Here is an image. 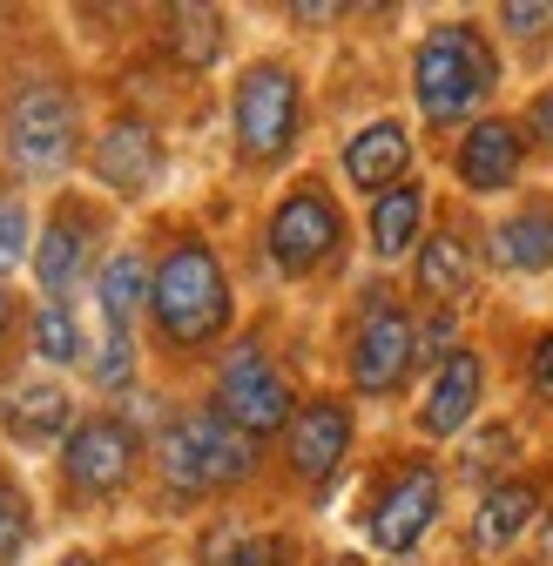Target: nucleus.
<instances>
[{
    "label": "nucleus",
    "mask_w": 553,
    "mask_h": 566,
    "mask_svg": "<svg viewBox=\"0 0 553 566\" xmlns=\"http://www.w3.org/2000/svg\"><path fill=\"white\" fill-rule=\"evenodd\" d=\"M493 82H500L493 48L479 41V28H459V21L432 28L419 61H411V88H419L426 122H466L479 102L493 95Z\"/></svg>",
    "instance_id": "nucleus-1"
},
{
    "label": "nucleus",
    "mask_w": 553,
    "mask_h": 566,
    "mask_svg": "<svg viewBox=\"0 0 553 566\" xmlns=\"http://www.w3.org/2000/svg\"><path fill=\"white\" fill-rule=\"evenodd\" d=\"M149 311L169 344H210L230 324V283H223V263L210 256V243H176L156 263Z\"/></svg>",
    "instance_id": "nucleus-2"
},
{
    "label": "nucleus",
    "mask_w": 553,
    "mask_h": 566,
    "mask_svg": "<svg viewBox=\"0 0 553 566\" xmlns=\"http://www.w3.org/2000/svg\"><path fill=\"white\" fill-rule=\"evenodd\" d=\"M257 452H250V432H237V424L223 411H182L169 418L163 432V479L169 492H223L237 479H250Z\"/></svg>",
    "instance_id": "nucleus-3"
},
{
    "label": "nucleus",
    "mask_w": 553,
    "mask_h": 566,
    "mask_svg": "<svg viewBox=\"0 0 553 566\" xmlns=\"http://www.w3.org/2000/svg\"><path fill=\"white\" fill-rule=\"evenodd\" d=\"M298 75L276 61H257L237 82V149L250 163H276L298 142Z\"/></svg>",
    "instance_id": "nucleus-4"
},
{
    "label": "nucleus",
    "mask_w": 553,
    "mask_h": 566,
    "mask_svg": "<svg viewBox=\"0 0 553 566\" xmlns=\"http://www.w3.org/2000/svg\"><path fill=\"white\" fill-rule=\"evenodd\" d=\"M8 156L28 176H54L67 156H75V102L54 82H34L14 95L8 108Z\"/></svg>",
    "instance_id": "nucleus-5"
},
{
    "label": "nucleus",
    "mask_w": 553,
    "mask_h": 566,
    "mask_svg": "<svg viewBox=\"0 0 553 566\" xmlns=\"http://www.w3.org/2000/svg\"><path fill=\"white\" fill-rule=\"evenodd\" d=\"M217 411L237 424V432H250V439L276 432V424H291V385L276 378V365L263 358V344H237L230 358H223Z\"/></svg>",
    "instance_id": "nucleus-6"
},
{
    "label": "nucleus",
    "mask_w": 553,
    "mask_h": 566,
    "mask_svg": "<svg viewBox=\"0 0 553 566\" xmlns=\"http://www.w3.org/2000/svg\"><path fill=\"white\" fill-rule=\"evenodd\" d=\"M411 358H419V324L372 291V304L358 317V344H352V385L372 391V398L378 391H398L405 371H411Z\"/></svg>",
    "instance_id": "nucleus-7"
},
{
    "label": "nucleus",
    "mask_w": 553,
    "mask_h": 566,
    "mask_svg": "<svg viewBox=\"0 0 553 566\" xmlns=\"http://www.w3.org/2000/svg\"><path fill=\"white\" fill-rule=\"evenodd\" d=\"M337 237H344V223H337V202L324 189H291L284 202H276V217H270V256L291 276L317 270L337 250Z\"/></svg>",
    "instance_id": "nucleus-8"
},
{
    "label": "nucleus",
    "mask_w": 553,
    "mask_h": 566,
    "mask_svg": "<svg viewBox=\"0 0 553 566\" xmlns=\"http://www.w3.org/2000/svg\"><path fill=\"white\" fill-rule=\"evenodd\" d=\"M61 472L75 492H88V500H108V492L128 485L135 472V432L122 418H88L67 432V452H61Z\"/></svg>",
    "instance_id": "nucleus-9"
},
{
    "label": "nucleus",
    "mask_w": 553,
    "mask_h": 566,
    "mask_svg": "<svg viewBox=\"0 0 553 566\" xmlns=\"http://www.w3.org/2000/svg\"><path fill=\"white\" fill-rule=\"evenodd\" d=\"M439 520V472L432 465H405L392 485H385V500L372 506V539L378 553H411Z\"/></svg>",
    "instance_id": "nucleus-10"
},
{
    "label": "nucleus",
    "mask_w": 553,
    "mask_h": 566,
    "mask_svg": "<svg viewBox=\"0 0 553 566\" xmlns=\"http://www.w3.org/2000/svg\"><path fill=\"white\" fill-rule=\"evenodd\" d=\"M344 452H352V411H344L337 398H311L291 418V472L311 479V485H324L344 465Z\"/></svg>",
    "instance_id": "nucleus-11"
},
{
    "label": "nucleus",
    "mask_w": 553,
    "mask_h": 566,
    "mask_svg": "<svg viewBox=\"0 0 553 566\" xmlns=\"http://www.w3.org/2000/svg\"><path fill=\"white\" fill-rule=\"evenodd\" d=\"M95 176H102L108 189H122V196H143V189L163 176V142H156V128L135 122V115L108 122L102 142H95Z\"/></svg>",
    "instance_id": "nucleus-12"
},
{
    "label": "nucleus",
    "mask_w": 553,
    "mask_h": 566,
    "mask_svg": "<svg viewBox=\"0 0 553 566\" xmlns=\"http://www.w3.org/2000/svg\"><path fill=\"white\" fill-rule=\"evenodd\" d=\"M520 122H479V128H466V142H459V182L466 189H479V196H493V189H507L513 176H520Z\"/></svg>",
    "instance_id": "nucleus-13"
},
{
    "label": "nucleus",
    "mask_w": 553,
    "mask_h": 566,
    "mask_svg": "<svg viewBox=\"0 0 553 566\" xmlns=\"http://www.w3.org/2000/svg\"><path fill=\"white\" fill-rule=\"evenodd\" d=\"M533 513H540V485H533V479H500V485H487V500H479V513H472V546H479V553L520 546V533L533 526Z\"/></svg>",
    "instance_id": "nucleus-14"
},
{
    "label": "nucleus",
    "mask_w": 553,
    "mask_h": 566,
    "mask_svg": "<svg viewBox=\"0 0 553 566\" xmlns=\"http://www.w3.org/2000/svg\"><path fill=\"white\" fill-rule=\"evenodd\" d=\"M405 163H411V135L398 122H372V128H358L352 142H344V176H352L358 189H378V196L398 189Z\"/></svg>",
    "instance_id": "nucleus-15"
},
{
    "label": "nucleus",
    "mask_w": 553,
    "mask_h": 566,
    "mask_svg": "<svg viewBox=\"0 0 553 566\" xmlns=\"http://www.w3.org/2000/svg\"><path fill=\"white\" fill-rule=\"evenodd\" d=\"M82 270H88V217L82 209H61V217L48 223V237L34 243V276H41V291L61 304L82 283Z\"/></svg>",
    "instance_id": "nucleus-16"
},
{
    "label": "nucleus",
    "mask_w": 553,
    "mask_h": 566,
    "mask_svg": "<svg viewBox=\"0 0 553 566\" xmlns=\"http://www.w3.org/2000/svg\"><path fill=\"white\" fill-rule=\"evenodd\" d=\"M479 385H487L479 358H472V350H452V358L439 365V378H432V391H426V411H419V424H426L432 439L459 432V424L472 418V405H479Z\"/></svg>",
    "instance_id": "nucleus-17"
},
{
    "label": "nucleus",
    "mask_w": 553,
    "mask_h": 566,
    "mask_svg": "<svg viewBox=\"0 0 553 566\" xmlns=\"http://www.w3.org/2000/svg\"><path fill=\"white\" fill-rule=\"evenodd\" d=\"M493 263L500 270H520V276L553 270V209L546 202H526L520 217H507L493 230Z\"/></svg>",
    "instance_id": "nucleus-18"
},
{
    "label": "nucleus",
    "mask_w": 553,
    "mask_h": 566,
    "mask_svg": "<svg viewBox=\"0 0 553 566\" xmlns=\"http://www.w3.org/2000/svg\"><path fill=\"white\" fill-rule=\"evenodd\" d=\"M0 418H8V432L28 439V446H48L67 432V391L61 385H14L0 398Z\"/></svg>",
    "instance_id": "nucleus-19"
},
{
    "label": "nucleus",
    "mask_w": 553,
    "mask_h": 566,
    "mask_svg": "<svg viewBox=\"0 0 553 566\" xmlns=\"http://www.w3.org/2000/svg\"><path fill=\"white\" fill-rule=\"evenodd\" d=\"M102 317H108V331H128L135 324V311H143V297L156 291V276H149V263L135 256V250H122V256H108L102 263Z\"/></svg>",
    "instance_id": "nucleus-20"
},
{
    "label": "nucleus",
    "mask_w": 553,
    "mask_h": 566,
    "mask_svg": "<svg viewBox=\"0 0 553 566\" xmlns=\"http://www.w3.org/2000/svg\"><path fill=\"white\" fill-rule=\"evenodd\" d=\"M419 223H426V189H419V182L385 189L378 209H372V250H378V256H405L411 237H419Z\"/></svg>",
    "instance_id": "nucleus-21"
},
{
    "label": "nucleus",
    "mask_w": 553,
    "mask_h": 566,
    "mask_svg": "<svg viewBox=\"0 0 553 566\" xmlns=\"http://www.w3.org/2000/svg\"><path fill=\"white\" fill-rule=\"evenodd\" d=\"M419 291H432L439 304H459L472 291V256H466V243L452 230L426 237V250H419Z\"/></svg>",
    "instance_id": "nucleus-22"
},
{
    "label": "nucleus",
    "mask_w": 553,
    "mask_h": 566,
    "mask_svg": "<svg viewBox=\"0 0 553 566\" xmlns=\"http://www.w3.org/2000/svg\"><path fill=\"white\" fill-rule=\"evenodd\" d=\"M169 54H176L182 67H210V61L223 54V21H217L210 8H176V14H169Z\"/></svg>",
    "instance_id": "nucleus-23"
},
{
    "label": "nucleus",
    "mask_w": 553,
    "mask_h": 566,
    "mask_svg": "<svg viewBox=\"0 0 553 566\" xmlns=\"http://www.w3.org/2000/svg\"><path fill=\"white\" fill-rule=\"evenodd\" d=\"M34 350L48 365H75L82 358V324L67 317V304H41L34 311Z\"/></svg>",
    "instance_id": "nucleus-24"
},
{
    "label": "nucleus",
    "mask_w": 553,
    "mask_h": 566,
    "mask_svg": "<svg viewBox=\"0 0 553 566\" xmlns=\"http://www.w3.org/2000/svg\"><path fill=\"white\" fill-rule=\"evenodd\" d=\"M263 553L270 546H257L243 526H217L210 539H202V566H270Z\"/></svg>",
    "instance_id": "nucleus-25"
},
{
    "label": "nucleus",
    "mask_w": 553,
    "mask_h": 566,
    "mask_svg": "<svg viewBox=\"0 0 553 566\" xmlns=\"http://www.w3.org/2000/svg\"><path fill=\"white\" fill-rule=\"evenodd\" d=\"M513 446H520L513 424H487V432H479V439L466 446V459H459V465H466L472 479H487L493 465H507V459H513Z\"/></svg>",
    "instance_id": "nucleus-26"
},
{
    "label": "nucleus",
    "mask_w": 553,
    "mask_h": 566,
    "mask_svg": "<svg viewBox=\"0 0 553 566\" xmlns=\"http://www.w3.org/2000/svg\"><path fill=\"white\" fill-rule=\"evenodd\" d=\"M28 533H34V513H28V500L0 479V566H8L21 546H28Z\"/></svg>",
    "instance_id": "nucleus-27"
},
{
    "label": "nucleus",
    "mask_w": 553,
    "mask_h": 566,
    "mask_svg": "<svg viewBox=\"0 0 553 566\" xmlns=\"http://www.w3.org/2000/svg\"><path fill=\"white\" fill-rule=\"evenodd\" d=\"M28 256V209L21 202H0V276Z\"/></svg>",
    "instance_id": "nucleus-28"
},
{
    "label": "nucleus",
    "mask_w": 553,
    "mask_h": 566,
    "mask_svg": "<svg viewBox=\"0 0 553 566\" xmlns=\"http://www.w3.org/2000/svg\"><path fill=\"white\" fill-rule=\"evenodd\" d=\"M128 371H135L128 331H108V337H102V358H95V378H102V385H128Z\"/></svg>",
    "instance_id": "nucleus-29"
},
{
    "label": "nucleus",
    "mask_w": 553,
    "mask_h": 566,
    "mask_svg": "<svg viewBox=\"0 0 553 566\" xmlns=\"http://www.w3.org/2000/svg\"><path fill=\"white\" fill-rule=\"evenodd\" d=\"M500 21H507V34L533 41V34H546V28H553V8H500Z\"/></svg>",
    "instance_id": "nucleus-30"
},
{
    "label": "nucleus",
    "mask_w": 553,
    "mask_h": 566,
    "mask_svg": "<svg viewBox=\"0 0 553 566\" xmlns=\"http://www.w3.org/2000/svg\"><path fill=\"white\" fill-rule=\"evenodd\" d=\"M533 391H540V398L553 405V331H546V337L533 344Z\"/></svg>",
    "instance_id": "nucleus-31"
},
{
    "label": "nucleus",
    "mask_w": 553,
    "mask_h": 566,
    "mask_svg": "<svg viewBox=\"0 0 553 566\" xmlns=\"http://www.w3.org/2000/svg\"><path fill=\"white\" fill-rule=\"evenodd\" d=\"M526 128H533V135L546 142V149H553V88H546V95L533 102V115H526Z\"/></svg>",
    "instance_id": "nucleus-32"
},
{
    "label": "nucleus",
    "mask_w": 553,
    "mask_h": 566,
    "mask_svg": "<svg viewBox=\"0 0 553 566\" xmlns=\"http://www.w3.org/2000/svg\"><path fill=\"white\" fill-rule=\"evenodd\" d=\"M540 559L553 566V513H546V533H540Z\"/></svg>",
    "instance_id": "nucleus-33"
},
{
    "label": "nucleus",
    "mask_w": 553,
    "mask_h": 566,
    "mask_svg": "<svg viewBox=\"0 0 553 566\" xmlns=\"http://www.w3.org/2000/svg\"><path fill=\"white\" fill-rule=\"evenodd\" d=\"M61 566H102V559H88V553H67V559H61Z\"/></svg>",
    "instance_id": "nucleus-34"
},
{
    "label": "nucleus",
    "mask_w": 553,
    "mask_h": 566,
    "mask_svg": "<svg viewBox=\"0 0 553 566\" xmlns=\"http://www.w3.org/2000/svg\"><path fill=\"white\" fill-rule=\"evenodd\" d=\"M8 317H14V304H8V291H0V331H8Z\"/></svg>",
    "instance_id": "nucleus-35"
}]
</instances>
